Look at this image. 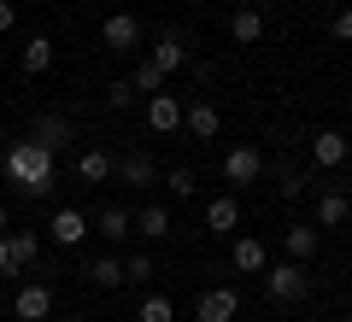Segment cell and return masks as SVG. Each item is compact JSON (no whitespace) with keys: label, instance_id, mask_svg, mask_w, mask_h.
<instances>
[{"label":"cell","instance_id":"21","mask_svg":"<svg viewBox=\"0 0 352 322\" xmlns=\"http://www.w3.org/2000/svg\"><path fill=\"white\" fill-rule=\"evenodd\" d=\"M94 229H100L106 240H129V229H135V217H129L124 205H106L100 217H94Z\"/></svg>","mask_w":352,"mask_h":322},{"label":"cell","instance_id":"14","mask_svg":"<svg viewBox=\"0 0 352 322\" xmlns=\"http://www.w3.org/2000/svg\"><path fill=\"white\" fill-rule=\"evenodd\" d=\"M235 229H241V199L217 194L212 205H206V235H235Z\"/></svg>","mask_w":352,"mask_h":322},{"label":"cell","instance_id":"34","mask_svg":"<svg viewBox=\"0 0 352 322\" xmlns=\"http://www.w3.org/2000/svg\"><path fill=\"white\" fill-rule=\"evenodd\" d=\"M65 322H94V317H65Z\"/></svg>","mask_w":352,"mask_h":322},{"label":"cell","instance_id":"13","mask_svg":"<svg viewBox=\"0 0 352 322\" xmlns=\"http://www.w3.org/2000/svg\"><path fill=\"white\" fill-rule=\"evenodd\" d=\"M229 264H235L241 275H264L270 252H264V240H258V235H235V246H229Z\"/></svg>","mask_w":352,"mask_h":322},{"label":"cell","instance_id":"37","mask_svg":"<svg viewBox=\"0 0 352 322\" xmlns=\"http://www.w3.org/2000/svg\"><path fill=\"white\" fill-rule=\"evenodd\" d=\"M346 100H352V88H346Z\"/></svg>","mask_w":352,"mask_h":322},{"label":"cell","instance_id":"26","mask_svg":"<svg viewBox=\"0 0 352 322\" xmlns=\"http://www.w3.org/2000/svg\"><path fill=\"white\" fill-rule=\"evenodd\" d=\"M88 281H94V287H124V264H118V258H94V264H88Z\"/></svg>","mask_w":352,"mask_h":322},{"label":"cell","instance_id":"9","mask_svg":"<svg viewBox=\"0 0 352 322\" xmlns=\"http://www.w3.org/2000/svg\"><path fill=\"white\" fill-rule=\"evenodd\" d=\"M317 246H323V229H317V223H300V217H294V223L282 229V252H288L294 264L317 258Z\"/></svg>","mask_w":352,"mask_h":322},{"label":"cell","instance_id":"24","mask_svg":"<svg viewBox=\"0 0 352 322\" xmlns=\"http://www.w3.org/2000/svg\"><path fill=\"white\" fill-rule=\"evenodd\" d=\"M135 229H141L147 240H164V235H170V211H164V205H147V211L135 217Z\"/></svg>","mask_w":352,"mask_h":322},{"label":"cell","instance_id":"29","mask_svg":"<svg viewBox=\"0 0 352 322\" xmlns=\"http://www.w3.org/2000/svg\"><path fill=\"white\" fill-rule=\"evenodd\" d=\"M124 281H153V258H147V252L124 258Z\"/></svg>","mask_w":352,"mask_h":322},{"label":"cell","instance_id":"16","mask_svg":"<svg viewBox=\"0 0 352 322\" xmlns=\"http://www.w3.org/2000/svg\"><path fill=\"white\" fill-rule=\"evenodd\" d=\"M112 170H118V159H112L106 147H82V152H76V176H82L88 187H100Z\"/></svg>","mask_w":352,"mask_h":322},{"label":"cell","instance_id":"18","mask_svg":"<svg viewBox=\"0 0 352 322\" xmlns=\"http://www.w3.org/2000/svg\"><path fill=\"white\" fill-rule=\"evenodd\" d=\"M30 135H36L41 147H53V152H59L65 141H71V117H59V112H41V117H36V129H30Z\"/></svg>","mask_w":352,"mask_h":322},{"label":"cell","instance_id":"7","mask_svg":"<svg viewBox=\"0 0 352 322\" xmlns=\"http://www.w3.org/2000/svg\"><path fill=\"white\" fill-rule=\"evenodd\" d=\"M223 176H229V187H252L264 176V152L258 147H229L223 152Z\"/></svg>","mask_w":352,"mask_h":322},{"label":"cell","instance_id":"11","mask_svg":"<svg viewBox=\"0 0 352 322\" xmlns=\"http://www.w3.org/2000/svg\"><path fill=\"white\" fill-rule=\"evenodd\" d=\"M346 217H352L346 187H317V217H311V223H317V229H340Z\"/></svg>","mask_w":352,"mask_h":322},{"label":"cell","instance_id":"5","mask_svg":"<svg viewBox=\"0 0 352 322\" xmlns=\"http://www.w3.org/2000/svg\"><path fill=\"white\" fill-rule=\"evenodd\" d=\"M311 159H317V170H340V164H352V135H340V129H317V135H311Z\"/></svg>","mask_w":352,"mask_h":322},{"label":"cell","instance_id":"6","mask_svg":"<svg viewBox=\"0 0 352 322\" xmlns=\"http://www.w3.org/2000/svg\"><path fill=\"white\" fill-rule=\"evenodd\" d=\"M100 41H106V53H135L141 47V18L135 12H112L100 24Z\"/></svg>","mask_w":352,"mask_h":322},{"label":"cell","instance_id":"36","mask_svg":"<svg viewBox=\"0 0 352 322\" xmlns=\"http://www.w3.org/2000/svg\"><path fill=\"white\" fill-rule=\"evenodd\" d=\"M346 199H352V176H346Z\"/></svg>","mask_w":352,"mask_h":322},{"label":"cell","instance_id":"4","mask_svg":"<svg viewBox=\"0 0 352 322\" xmlns=\"http://www.w3.org/2000/svg\"><path fill=\"white\" fill-rule=\"evenodd\" d=\"M12 317H18V322H47V317H53V287H47V281H24V287L12 293Z\"/></svg>","mask_w":352,"mask_h":322},{"label":"cell","instance_id":"31","mask_svg":"<svg viewBox=\"0 0 352 322\" xmlns=\"http://www.w3.org/2000/svg\"><path fill=\"white\" fill-rule=\"evenodd\" d=\"M12 24H18V0H0V36H12Z\"/></svg>","mask_w":352,"mask_h":322},{"label":"cell","instance_id":"38","mask_svg":"<svg viewBox=\"0 0 352 322\" xmlns=\"http://www.w3.org/2000/svg\"><path fill=\"white\" fill-rule=\"evenodd\" d=\"M0 281H6V275H0Z\"/></svg>","mask_w":352,"mask_h":322},{"label":"cell","instance_id":"17","mask_svg":"<svg viewBox=\"0 0 352 322\" xmlns=\"http://www.w3.org/2000/svg\"><path fill=\"white\" fill-rule=\"evenodd\" d=\"M147 59L159 65L164 76H170V71H182V65H188V41H182V36L170 30V36H159V41H153V53H147Z\"/></svg>","mask_w":352,"mask_h":322},{"label":"cell","instance_id":"20","mask_svg":"<svg viewBox=\"0 0 352 322\" xmlns=\"http://www.w3.org/2000/svg\"><path fill=\"white\" fill-rule=\"evenodd\" d=\"M229 36H235L241 47H252V41H264V12H252V6H241V12L229 18Z\"/></svg>","mask_w":352,"mask_h":322},{"label":"cell","instance_id":"19","mask_svg":"<svg viewBox=\"0 0 352 322\" xmlns=\"http://www.w3.org/2000/svg\"><path fill=\"white\" fill-rule=\"evenodd\" d=\"M18 65H24L30 76L53 71V36H30V41H24V53H18Z\"/></svg>","mask_w":352,"mask_h":322},{"label":"cell","instance_id":"22","mask_svg":"<svg viewBox=\"0 0 352 322\" xmlns=\"http://www.w3.org/2000/svg\"><path fill=\"white\" fill-rule=\"evenodd\" d=\"M118 176H124L129 187H153V182H159V170H153V159H147V152H129V159L118 164Z\"/></svg>","mask_w":352,"mask_h":322},{"label":"cell","instance_id":"1","mask_svg":"<svg viewBox=\"0 0 352 322\" xmlns=\"http://www.w3.org/2000/svg\"><path fill=\"white\" fill-rule=\"evenodd\" d=\"M0 170H6V182H12L18 194L41 199V194L53 187V170H59V152H53V147H41V141L30 135V141H12V147H6Z\"/></svg>","mask_w":352,"mask_h":322},{"label":"cell","instance_id":"25","mask_svg":"<svg viewBox=\"0 0 352 322\" xmlns=\"http://www.w3.org/2000/svg\"><path fill=\"white\" fill-rule=\"evenodd\" d=\"M164 187H170L176 199H194V194H200V176H194V164H176V170L164 176Z\"/></svg>","mask_w":352,"mask_h":322},{"label":"cell","instance_id":"2","mask_svg":"<svg viewBox=\"0 0 352 322\" xmlns=\"http://www.w3.org/2000/svg\"><path fill=\"white\" fill-rule=\"evenodd\" d=\"M264 293L276 299V305H300V299L311 293V275H305V264H294V258L264 264Z\"/></svg>","mask_w":352,"mask_h":322},{"label":"cell","instance_id":"12","mask_svg":"<svg viewBox=\"0 0 352 322\" xmlns=\"http://www.w3.org/2000/svg\"><path fill=\"white\" fill-rule=\"evenodd\" d=\"M182 129H188L194 141H212L217 129H223V112H217L212 100H194V106H182Z\"/></svg>","mask_w":352,"mask_h":322},{"label":"cell","instance_id":"23","mask_svg":"<svg viewBox=\"0 0 352 322\" xmlns=\"http://www.w3.org/2000/svg\"><path fill=\"white\" fill-rule=\"evenodd\" d=\"M135 322H176L170 293H147V299H141V310H135Z\"/></svg>","mask_w":352,"mask_h":322},{"label":"cell","instance_id":"3","mask_svg":"<svg viewBox=\"0 0 352 322\" xmlns=\"http://www.w3.org/2000/svg\"><path fill=\"white\" fill-rule=\"evenodd\" d=\"M36 258H41V235H30V229L0 235V275H6V281H18V270H30Z\"/></svg>","mask_w":352,"mask_h":322},{"label":"cell","instance_id":"8","mask_svg":"<svg viewBox=\"0 0 352 322\" xmlns=\"http://www.w3.org/2000/svg\"><path fill=\"white\" fill-rule=\"evenodd\" d=\"M147 129L153 135H176V129H182V100L176 94H147Z\"/></svg>","mask_w":352,"mask_h":322},{"label":"cell","instance_id":"35","mask_svg":"<svg viewBox=\"0 0 352 322\" xmlns=\"http://www.w3.org/2000/svg\"><path fill=\"white\" fill-rule=\"evenodd\" d=\"M0 65H6V41H0Z\"/></svg>","mask_w":352,"mask_h":322},{"label":"cell","instance_id":"10","mask_svg":"<svg viewBox=\"0 0 352 322\" xmlns=\"http://www.w3.org/2000/svg\"><path fill=\"white\" fill-rule=\"evenodd\" d=\"M47 235L59 240V246H82V240H88V217H82L76 205H59V211L47 217Z\"/></svg>","mask_w":352,"mask_h":322},{"label":"cell","instance_id":"30","mask_svg":"<svg viewBox=\"0 0 352 322\" xmlns=\"http://www.w3.org/2000/svg\"><path fill=\"white\" fill-rule=\"evenodd\" d=\"M300 194H311V182L300 170H282V199H300Z\"/></svg>","mask_w":352,"mask_h":322},{"label":"cell","instance_id":"27","mask_svg":"<svg viewBox=\"0 0 352 322\" xmlns=\"http://www.w3.org/2000/svg\"><path fill=\"white\" fill-rule=\"evenodd\" d=\"M129 88H135V94H159V88H164V71H159L153 59H141L135 76H129Z\"/></svg>","mask_w":352,"mask_h":322},{"label":"cell","instance_id":"28","mask_svg":"<svg viewBox=\"0 0 352 322\" xmlns=\"http://www.w3.org/2000/svg\"><path fill=\"white\" fill-rule=\"evenodd\" d=\"M106 106H112V112H124V106H135V88H129V76H118V82H106Z\"/></svg>","mask_w":352,"mask_h":322},{"label":"cell","instance_id":"32","mask_svg":"<svg viewBox=\"0 0 352 322\" xmlns=\"http://www.w3.org/2000/svg\"><path fill=\"white\" fill-rule=\"evenodd\" d=\"M335 36H340V41H352V6H346V12L335 18Z\"/></svg>","mask_w":352,"mask_h":322},{"label":"cell","instance_id":"15","mask_svg":"<svg viewBox=\"0 0 352 322\" xmlns=\"http://www.w3.org/2000/svg\"><path fill=\"white\" fill-rule=\"evenodd\" d=\"M235 310H241L235 287H206L200 293V322H235Z\"/></svg>","mask_w":352,"mask_h":322},{"label":"cell","instance_id":"33","mask_svg":"<svg viewBox=\"0 0 352 322\" xmlns=\"http://www.w3.org/2000/svg\"><path fill=\"white\" fill-rule=\"evenodd\" d=\"M6 229H12V217H6V205H0V235H6Z\"/></svg>","mask_w":352,"mask_h":322}]
</instances>
